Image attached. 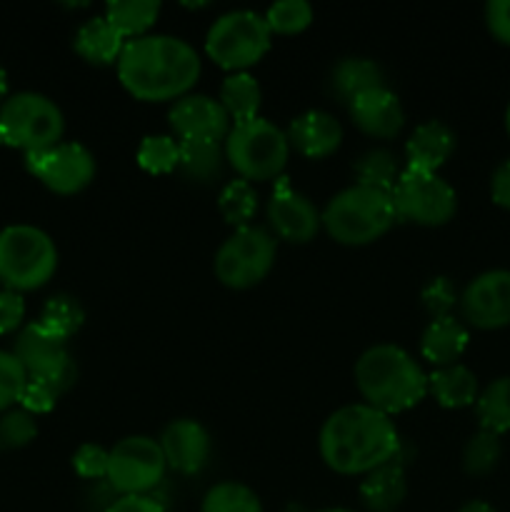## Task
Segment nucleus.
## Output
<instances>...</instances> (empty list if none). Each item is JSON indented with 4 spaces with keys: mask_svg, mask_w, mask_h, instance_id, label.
<instances>
[{
    "mask_svg": "<svg viewBox=\"0 0 510 512\" xmlns=\"http://www.w3.org/2000/svg\"><path fill=\"white\" fill-rule=\"evenodd\" d=\"M118 80L135 100L168 103L190 95L200 78V55L173 35L128 40L120 53Z\"/></svg>",
    "mask_w": 510,
    "mask_h": 512,
    "instance_id": "1",
    "label": "nucleus"
},
{
    "mask_svg": "<svg viewBox=\"0 0 510 512\" xmlns=\"http://www.w3.org/2000/svg\"><path fill=\"white\" fill-rule=\"evenodd\" d=\"M320 458L338 475H368L400 455V435L390 415L365 403L335 410L320 428Z\"/></svg>",
    "mask_w": 510,
    "mask_h": 512,
    "instance_id": "2",
    "label": "nucleus"
},
{
    "mask_svg": "<svg viewBox=\"0 0 510 512\" xmlns=\"http://www.w3.org/2000/svg\"><path fill=\"white\" fill-rule=\"evenodd\" d=\"M355 385L365 405L385 415L415 408L428 395V375L413 355L398 345L380 343L365 350L355 363Z\"/></svg>",
    "mask_w": 510,
    "mask_h": 512,
    "instance_id": "3",
    "label": "nucleus"
},
{
    "mask_svg": "<svg viewBox=\"0 0 510 512\" xmlns=\"http://www.w3.org/2000/svg\"><path fill=\"white\" fill-rule=\"evenodd\" d=\"M320 220L335 243L358 248L383 238L398 218L390 193L365 185H350L328 200Z\"/></svg>",
    "mask_w": 510,
    "mask_h": 512,
    "instance_id": "4",
    "label": "nucleus"
},
{
    "mask_svg": "<svg viewBox=\"0 0 510 512\" xmlns=\"http://www.w3.org/2000/svg\"><path fill=\"white\" fill-rule=\"evenodd\" d=\"M58 270V248L35 225H8L0 230V283L15 293L38 290Z\"/></svg>",
    "mask_w": 510,
    "mask_h": 512,
    "instance_id": "5",
    "label": "nucleus"
},
{
    "mask_svg": "<svg viewBox=\"0 0 510 512\" xmlns=\"http://www.w3.org/2000/svg\"><path fill=\"white\" fill-rule=\"evenodd\" d=\"M65 118L58 105L45 95L23 90L8 95L0 105V145L28 153L63 143Z\"/></svg>",
    "mask_w": 510,
    "mask_h": 512,
    "instance_id": "6",
    "label": "nucleus"
},
{
    "mask_svg": "<svg viewBox=\"0 0 510 512\" xmlns=\"http://www.w3.org/2000/svg\"><path fill=\"white\" fill-rule=\"evenodd\" d=\"M223 148L225 160L248 183L280 178L290 155L288 135L260 115L248 123L233 125Z\"/></svg>",
    "mask_w": 510,
    "mask_h": 512,
    "instance_id": "7",
    "label": "nucleus"
},
{
    "mask_svg": "<svg viewBox=\"0 0 510 512\" xmlns=\"http://www.w3.org/2000/svg\"><path fill=\"white\" fill-rule=\"evenodd\" d=\"M270 30L263 15L253 10H233L210 25L205 35V53L218 68L245 73L270 50Z\"/></svg>",
    "mask_w": 510,
    "mask_h": 512,
    "instance_id": "8",
    "label": "nucleus"
},
{
    "mask_svg": "<svg viewBox=\"0 0 510 512\" xmlns=\"http://www.w3.org/2000/svg\"><path fill=\"white\" fill-rule=\"evenodd\" d=\"M278 255L273 235L258 225L238 228L215 253V278L230 290H248L270 275Z\"/></svg>",
    "mask_w": 510,
    "mask_h": 512,
    "instance_id": "9",
    "label": "nucleus"
},
{
    "mask_svg": "<svg viewBox=\"0 0 510 512\" xmlns=\"http://www.w3.org/2000/svg\"><path fill=\"white\" fill-rule=\"evenodd\" d=\"M390 198L400 223H415L423 228L445 225L458 210V195L448 180L423 170L405 168L395 188L390 190Z\"/></svg>",
    "mask_w": 510,
    "mask_h": 512,
    "instance_id": "10",
    "label": "nucleus"
},
{
    "mask_svg": "<svg viewBox=\"0 0 510 512\" xmlns=\"http://www.w3.org/2000/svg\"><path fill=\"white\" fill-rule=\"evenodd\" d=\"M168 463L158 440L130 435L110 448L108 485L118 495H153L163 485Z\"/></svg>",
    "mask_w": 510,
    "mask_h": 512,
    "instance_id": "11",
    "label": "nucleus"
},
{
    "mask_svg": "<svg viewBox=\"0 0 510 512\" xmlns=\"http://www.w3.org/2000/svg\"><path fill=\"white\" fill-rule=\"evenodd\" d=\"M13 355L20 360L28 380L50 383L60 395L78 378V370L68 353V343L50 335L38 323H28L25 328H20Z\"/></svg>",
    "mask_w": 510,
    "mask_h": 512,
    "instance_id": "12",
    "label": "nucleus"
},
{
    "mask_svg": "<svg viewBox=\"0 0 510 512\" xmlns=\"http://www.w3.org/2000/svg\"><path fill=\"white\" fill-rule=\"evenodd\" d=\"M25 168L35 180L58 195H75L95 178V158L85 145L58 143L25 155Z\"/></svg>",
    "mask_w": 510,
    "mask_h": 512,
    "instance_id": "13",
    "label": "nucleus"
},
{
    "mask_svg": "<svg viewBox=\"0 0 510 512\" xmlns=\"http://www.w3.org/2000/svg\"><path fill=\"white\" fill-rule=\"evenodd\" d=\"M460 313L478 330L510 325V270H488L470 280L460 293Z\"/></svg>",
    "mask_w": 510,
    "mask_h": 512,
    "instance_id": "14",
    "label": "nucleus"
},
{
    "mask_svg": "<svg viewBox=\"0 0 510 512\" xmlns=\"http://www.w3.org/2000/svg\"><path fill=\"white\" fill-rule=\"evenodd\" d=\"M170 128H173L178 143L185 140H213V143H225L233 120L223 110V105L208 95L190 93L185 98L175 100L170 108Z\"/></svg>",
    "mask_w": 510,
    "mask_h": 512,
    "instance_id": "15",
    "label": "nucleus"
},
{
    "mask_svg": "<svg viewBox=\"0 0 510 512\" xmlns=\"http://www.w3.org/2000/svg\"><path fill=\"white\" fill-rule=\"evenodd\" d=\"M268 220L278 238L298 245L310 243L318 235L320 225H323L320 210L303 193H298V190L285 183L270 198Z\"/></svg>",
    "mask_w": 510,
    "mask_h": 512,
    "instance_id": "16",
    "label": "nucleus"
},
{
    "mask_svg": "<svg viewBox=\"0 0 510 512\" xmlns=\"http://www.w3.org/2000/svg\"><path fill=\"white\" fill-rule=\"evenodd\" d=\"M160 450L170 470L180 475H195L208 465L210 460V435L198 420L180 418L173 420L160 435Z\"/></svg>",
    "mask_w": 510,
    "mask_h": 512,
    "instance_id": "17",
    "label": "nucleus"
},
{
    "mask_svg": "<svg viewBox=\"0 0 510 512\" xmlns=\"http://www.w3.org/2000/svg\"><path fill=\"white\" fill-rule=\"evenodd\" d=\"M348 108L350 118L358 125V130H363L370 138H395L405 125L403 105H400L398 95L390 88H385V85L358 95Z\"/></svg>",
    "mask_w": 510,
    "mask_h": 512,
    "instance_id": "18",
    "label": "nucleus"
},
{
    "mask_svg": "<svg viewBox=\"0 0 510 512\" xmlns=\"http://www.w3.org/2000/svg\"><path fill=\"white\" fill-rule=\"evenodd\" d=\"M285 135H288V143L310 160L328 158L343 143V128L325 110H308L298 115Z\"/></svg>",
    "mask_w": 510,
    "mask_h": 512,
    "instance_id": "19",
    "label": "nucleus"
},
{
    "mask_svg": "<svg viewBox=\"0 0 510 512\" xmlns=\"http://www.w3.org/2000/svg\"><path fill=\"white\" fill-rule=\"evenodd\" d=\"M455 153V133L440 120H428L418 125L413 135L405 143V158L410 170H423V173H438L450 155Z\"/></svg>",
    "mask_w": 510,
    "mask_h": 512,
    "instance_id": "20",
    "label": "nucleus"
},
{
    "mask_svg": "<svg viewBox=\"0 0 510 512\" xmlns=\"http://www.w3.org/2000/svg\"><path fill=\"white\" fill-rule=\"evenodd\" d=\"M408 495V480L400 455L368 473L360 483V500L370 512H395Z\"/></svg>",
    "mask_w": 510,
    "mask_h": 512,
    "instance_id": "21",
    "label": "nucleus"
},
{
    "mask_svg": "<svg viewBox=\"0 0 510 512\" xmlns=\"http://www.w3.org/2000/svg\"><path fill=\"white\" fill-rule=\"evenodd\" d=\"M468 343V328L450 315V318L430 320L428 328L423 330V338H420V355L435 368H448V365L458 363Z\"/></svg>",
    "mask_w": 510,
    "mask_h": 512,
    "instance_id": "22",
    "label": "nucleus"
},
{
    "mask_svg": "<svg viewBox=\"0 0 510 512\" xmlns=\"http://www.w3.org/2000/svg\"><path fill=\"white\" fill-rule=\"evenodd\" d=\"M428 393L438 400L440 408L460 410L475 405L480 395V385L473 370L455 363L448 365V368H435L428 375Z\"/></svg>",
    "mask_w": 510,
    "mask_h": 512,
    "instance_id": "23",
    "label": "nucleus"
},
{
    "mask_svg": "<svg viewBox=\"0 0 510 512\" xmlns=\"http://www.w3.org/2000/svg\"><path fill=\"white\" fill-rule=\"evenodd\" d=\"M75 53L93 65H113L120 60L125 40L115 33L113 25L105 18H90L75 33Z\"/></svg>",
    "mask_w": 510,
    "mask_h": 512,
    "instance_id": "24",
    "label": "nucleus"
},
{
    "mask_svg": "<svg viewBox=\"0 0 510 512\" xmlns=\"http://www.w3.org/2000/svg\"><path fill=\"white\" fill-rule=\"evenodd\" d=\"M225 163L228 160H225L223 143H213V140H185V143H180L178 170L193 183L210 185L220 180Z\"/></svg>",
    "mask_w": 510,
    "mask_h": 512,
    "instance_id": "25",
    "label": "nucleus"
},
{
    "mask_svg": "<svg viewBox=\"0 0 510 512\" xmlns=\"http://www.w3.org/2000/svg\"><path fill=\"white\" fill-rule=\"evenodd\" d=\"M333 93L338 95L343 103H353L358 95L368 93V90L383 88L385 75L375 60L370 58H345L335 65L333 70Z\"/></svg>",
    "mask_w": 510,
    "mask_h": 512,
    "instance_id": "26",
    "label": "nucleus"
},
{
    "mask_svg": "<svg viewBox=\"0 0 510 512\" xmlns=\"http://www.w3.org/2000/svg\"><path fill=\"white\" fill-rule=\"evenodd\" d=\"M160 15V3L155 0H118V3L105 5V15L115 33L128 43V40H138L148 35L155 20Z\"/></svg>",
    "mask_w": 510,
    "mask_h": 512,
    "instance_id": "27",
    "label": "nucleus"
},
{
    "mask_svg": "<svg viewBox=\"0 0 510 512\" xmlns=\"http://www.w3.org/2000/svg\"><path fill=\"white\" fill-rule=\"evenodd\" d=\"M260 100H263V93H260L258 80L250 73H233L220 85L218 103L223 105L233 125L258 118Z\"/></svg>",
    "mask_w": 510,
    "mask_h": 512,
    "instance_id": "28",
    "label": "nucleus"
},
{
    "mask_svg": "<svg viewBox=\"0 0 510 512\" xmlns=\"http://www.w3.org/2000/svg\"><path fill=\"white\" fill-rule=\"evenodd\" d=\"M475 415H478L480 430L495 435L510 433V375L495 378L480 390L475 400Z\"/></svg>",
    "mask_w": 510,
    "mask_h": 512,
    "instance_id": "29",
    "label": "nucleus"
},
{
    "mask_svg": "<svg viewBox=\"0 0 510 512\" xmlns=\"http://www.w3.org/2000/svg\"><path fill=\"white\" fill-rule=\"evenodd\" d=\"M43 330H48L55 338L65 340L68 343L85 323L83 305L73 298V295H53V298L45 300L43 310H40V318L35 320Z\"/></svg>",
    "mask_w": 510,
    "mask_h": 512,
    "instance_id": "30",
    "label": "nucleus"
},
{
    "mask_svg": "<svg viewBox=\"0 0 510 512\" xmlns=\"http://www.w3.org/2000/svg\"><path fill=\"white\" fill-rule=\"evenodd\" d=\"M403 170L395 163V155L385 148H373L355 163V185H365V188L383 190L390 193L398 183Z\"/></svg>",
    "mask_w": 510,
    "mask_h": 512,
    "instance_id": "31",
    "label": "nucleus"
},
{
    "mask_svg": "<svg viewBox=\"0 0 510 512\" xmlns=\"http://www.w3.org/2000/svg\"><path fill=\"white\" fill-rule=\"evenodd\" d=\"M218 210L225 218V223L235 225V230L245 228L253 220L255 210H258V193H255L253 183L238 178L230 180L218 198Z\"/></svg>",
    "mask_w": 510,
    "mask_h": 512,
    "instance_id": "32",
    "label": "nucleus"
},
{
    "mask_svg": "<svg viewBox=\"0 0 510 512\" xmlns=\"http://www.w3.org/2000/svg\"><path fill=\"white\" fill-rule=\"evenodd\" d=\"M200 512H263V505L248 485L225 480L205 493Z\"/></svg>",
    "mask_w": 510,
    "mask_h": 512,
    "instance_id": "33",
    "label": "nucleus"
},
{
    "mask_svg": "<svg viewBox=\"0 0 510 512\" xmlns=\"http://www.w3.org/2000/svg\"><path fill=\"white\" fill-rule=\"evenodd\" d=\"M140 168L150 175H168L180 163V143L173 135H148L135 155Z\"/></svg>",
    "mask_w": 510,
    "mask_h": 512,
    "instance_id": "34",
    "label": "nucleus"
},
{
    "mask_svg": "<svg viewBox=\"0 0 510 512\" xmlns=\"http://www.w3.org/2000/svg\"><path fill=\"white\" fill-rule=\"evenodd\" d=\"M500 458H503L500 435L478 430L463 448V470L468 475H488L498 468Z\"/></svg>",
    "mask_w": 510,
    "mask_h": 512,
    "instance_id": "35",
    "label": "nucleus"
},
{
    "mask_svg": "<svg viewBox=\"0 0 510 512\" xmlns=\"http://www.w3.org/2000/svg\"><path fill=\"white\" fill-rule=\"evenodd\" d=\"M270 35H298L313 23V8L305 0H280L263 15Z\"/></svg>",
    "mask_w": 510,
    "mask_h": 512,
    "instance_id": "36",
    "label": "nucleus"
},
{
    "mask_svg": "<svg viewBox=\"0 0 510 512\" xmlns=\"http://www.w3.org/2000/svg\"><path fill=\"white\" fill-rule=\"evenodd\" d=\"M38 438V423L28 410L13 408L0 415V448L18 450Z\"/></svg>",
    "mask_w": 510,
    "mask_h": 512,
    "instance_id": "37",
    "label": "nucleus"
},
{
    "mask_svg": "<svg viewBox=\"0 0 510 512\" xmlns=\"http://www.w3.org/2000/svg\"><path fill=\"white\" fill-rule=\"evenodd\" d=\"M25 383H28V375L13 350H0V415L20 403Z\"/></svg>",
    "mask_w": 510,
    "mask_h": 512,
    "instance_id": "38",
    "label": "nucleus"
},
{
    "mask_svg": "<svg viewBox=\"0 0 510 512\" xmlns=\"http://www.w3.org/2000/svg\"><path fill=\"white\" fill-rule=\"evenodd\" d=\"M420 300H423V308L428 310L430 318L438 320V318H450V315H453V308L460 303V295L458 290H455L453 280L438 275V278L425 283L423 293H420Z\"/></svg>",
    "mask_w": 510,
    "mask_h": 512,
    "instance_id": "39",
    "label": "nucleus"
},
{
    "mask_svg": "<svg viewBox=\"0 0 510 512\" xmlns=\"http://www.w3.org/2000/svg\"><path fill=\"white\" fill-rule=\"evenodd\" d=\"M108 465H110V450H105L103 445L85 443L80 445L73 455L75 473H78L83 480H93V483H100V480L108 478Z\"/></svg>",
    "mask_w": 510,
    "mask_h": 512,
    "instance_id": "40",
    "label": "nucleus"
},
{
    "mask_svg": "<svg viewBox=\"0 0 510 512\" xmlns=\"http://www.w3.org/2000/svg\"><path fill=\"white\" fill-rule=\"evenodd\" d=\"M58 398L60 393L50 383H43V380H28L23 388V395H20V408L28 410L30 415H43L55 408Z\"/></svg>",
    "mask_w": 510,
    "mask_h": 512,
    "instance_id": "41",
    "label": "nucleus"
},
{
    "mask_svg": "<svg viewBox=\"0 0 510 512\" xmlns=\"http://www.w3.org/2000/svg\"><path fill=\"white\" fill-rule=\"evenodd\" d=\"M25 320V300L23 293L3 288L0 290V335L15 333L23 328Z\"/></svg>",
    "mask_w": 510,
    "mask_h": 512,
    "instance_id": "42",
    "label": "nucleus"
},
{
    "mask_svg": "<svg viewBox=\"0 0 510 512\" xmlns=\"http://www.w3.org/2000/svg\"><path fill=\"white\" fill-rule=\"evenodd\" d=\"M485 25L498 43L510 45V0H490L485 5Z\"/></svg>",
    "mask_w": 510,
    "mask_h": 512,
    "instance_id": "43",
    "label": "nucleus"
},
{
    "mask_svg": "<svg viewBox=\"0 0 510 512\" xmlns=\"http://www.w3.org/2000/svg\"><path fill=\"white\" fill-rule=\"evenodd\" d=\"M105 512H168L153 495H120Z\"/></svg>",
    "mask_w": 510,
    "mask_h": 512,
    "instance_id": "44",
    "label": "nucleus"
},
{
    "mask_svg": "<svg viewBox=\"0 0 510 512\" xmlns=\"http://www.w3.org/2000/svg\"><path fill=\"white\" fill-rule=\"evenodd\" d=\"M490 198L498 208L510 210V158L495 168L493 178H490Z\"/></svg>",
    "mask_w": 510,
    "mask_h": 512,
    "instance_id": "45",
    "label": "nucleus"
},
{
    "mask_svg": "<svg viewBox=\"0 0 510 512\" xmlns=\"http://www.w3.org/2000/svg\"><path fill=\"white\" fill-rule=\"evenodd\" d=\"M458 512H498V510H495L490 503H485V500H470V503H465Z\"/></svg>",
    "mask_w": 510,
    "mask_h": 512,
    "instance_id": "46",
    "label": "nucleus"
},
{
    "mask_svg": "<svg viewBox=\"0 0 510 512\" xmlns=\"http://www.w3.org/2000/svg\"><path fill=\"white\" fill-rule=\"evenodd\" d=\"M5 93H8V73H5V68L0 65V100L5 98Z\"/></svg>",
    "mask_w": 510,
    "mask_h": 512,
    "instance_id": "47",
    "label": "nucleus"
},
{
    "mask_svg": "<svg viewBox=\"0 0 510 512\" xmlns=\"http://www.w3.org/2000/svg\"><path fill=\"white\" fill-rule=\"evenodd\" d=\"M505 133H508L510 138V103H508V110H505Z\"/></svg>",
    "mask_w": 510,
    "mask_h": 512,
    "instance_id": "48",
    "label": "nucleus"
},
{
    "mask_svg": "<svg viewBox=\"0 0 510 512\" xmlns=\"http://www.w3.org/2000/svg\"><path fill=\"white\" fill-rule=\"evenodd\" d=\"M318 512H353V510H348V508H325V510H318Z\"/></svg>",
    "mask_w": 510,
    "mask_h": 512,
    "instance_id": "49",
    "label": "nucleus"
}]
</instances>
